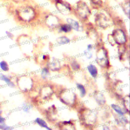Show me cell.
Masks as SVG:
<instances>
[{
  "instance_id": "6da1fadb",
  "label": "cell",
  "mask_w": 130,
  "mask_h": 130,
  "mask_svg": "<svg viewBox=\"0 0 130 130\" xmlns=\"http://www.w3.org/2000/svg\"><path fill=\"white\" fill-rule=\"evenodd\" d=\"M17 13L19 15V16L21 19L25 21H29L32 19L34 14L33 10L28 7L23 8L21 10L19 11Z\"/></svg>"
},
{
  "instance_id": "7a4b0ae2",
  "label": "cell",
  "mask_w": 130,
  "mask_h": 130,
  "mask_svg": "<svg viewBox=\"0 0 130 130\" xmlns=\"http://www.w3.org/2000/svg\"><path fill=\"white\" fill-rule=\"evenodd\" d=\"M113 37L114 41L118 44H122L126 42L125 35L122 30H115L113 32Z\"/></svg>"
},
{
  "instance_id": "3957f363",
  "label": "cell",
  "mask_w": 130,
  "mask_h": 130,
  "mask_svg": "<svg viewBox=\"0 0 130 130\" xmlns=\"http://www.w3.org/2000/svg\"><path fill=\"white\" fill-rule=\"evenodd\" d=\"M96 59L97 63H98L101 66L106 67L109 64V60L105 50L102 49L99 52L96 56Z\"/></svg>"
},
{
  "instance_id": "277c9868",
  "label": "cell",
  "mask_w": 130,
  "mask_h": 130,
  "mask_svg": "<svg viewBox=\"0 0 130 130\" xmlns=\"http://www.w3.org/2000/svg\"><path fill=\"white\" fill-rule=\"evenodd\" d=\"M0 80L4 81L8 86L11 88L15 87V83L12 81L9 78V77L7 75H4L3 73H0Z\"/></svg>"
},
{
  "instance_id": "5b68a950",
  "label": "cell",
  "mask_w": 130,
  "mask_h": 130,
  "mask_svg": "<svg viewBox=\"0 0 130 130\" xmlns=\"http://www.w3.org/2000/svg\"><path fill=\"white\" fill-rule=\"evenodd\" d=\"M57 8L58 10L61 12V13H67V12L70 11V8L68 6L67 4H66L64 2L62 1H58L57 3Z\"/></svg>"
},
{
  "instance_id": "8992f818",
  "label": "cell",
  "mask_w": 130,
  "mask_h": 130,
  "mask_svg": "<svg viewBox=\"0 0 130 130\" xmlns=\"http://www.w3.org/2000/svg\"><path fill=\"white\" fill-rule=\"evenodd\" d=\"M87 71L88 73L90 74L91 76L93 78H95L98 74V71L96 67L93 64H90L88 66Z\"/></svg>"
},
{
  "instance_id": "52a82bcc",
  "label": "cell",
  "mask_w": 130,
  "mask_h": 130,
  "mask_svg": "<svg viewBox=\"0 0 130 130\" xmlns=\"http://www.w3.org/2000/svg\"><path fill=\"white\" fill-rule=\"evenodd\" d=\"M68 23L70 25L71 28L76 30V31H79L80 29V26L79 24V23L71 18H68L67 19Z\"/></svg>"
},
{
  "instance_id": "ba28073f",
  "label": "cell",
  "mask_w": 130,
  "mask_h": 130,
  "mask_svg": "<svg viewBox=\"0 0 130 130\" xmlns=\"http://www.w3.org/2000/svg\"><path fill=\"white\" fill-rule=\"evenodd\" d=\"M35 121L37 124H38L40 126L42 127L45 128L47 129H49V130L51 129V128L50 127H49V126L48 125L47 123L45 122V121L41 118H39V117L35 119Z\"/></svg>"
},
{
  "instance_id": "9c48e42d",
  "label": "cell",
  "mask_w": 130,
  "mask_h": 130,
  "mask_svg": "<svg viewBox=\"0 0 130 130\" xmlns=\"http://www.w3.org/2000/svg\"><path fill=\"white\" fill-rule=\"evenodd\" d=\"M111 107L112 109L119 116H123L124 114V113L123 112V110L119 106L116 105V104H112L111 105Z\"/></svg>"
},
{
  "instance_id": "30bf717a",
  "label": "cell",
  "mask_w": 130,
  "mask_h": 130,
  "mask_svg": "<svg viewBox=\"0 0 130 130\" xmlns=\"http://www.w3.org/2000/svg\"><path fill=\"white\" fill-rule=\"evenodd\" d=\"M76 87L80 92V96L81 98L84 97L86 95V91L84 85L80 83H77L76 84Z\"/></svg>"
},
{
  "instance_id": "8fae6325",
  "label": "cell",
  "mask_w": 130,
  "mask_h": 130,
  "mask_svg": "<svg viewBox=\"0 0 130 130\" xmlns=\"http://www.w3.org/2000/svg\"><path fill=\"white\" fill-rule=\"evenodd\" d=\"M49 68L52 71H56L57 69H59L60 66L59 62L57 60H54L53 59L49 64Z\"/></svg>"
},
{
  "instance_id": "7c38bea8",
  "label": "cell",
  "mask_w": 130,
  "mask_h": 130,
  "mask_svg": "<svg viewBox=\"0 0 130 130\" xmlns=\"http://www.w3.org/2000/svg\"><path fill=\"white\" fill-rule=\"evenodd\" d=\"M58 43L60 45H63L70 42V39L66 36H61L57 39Z\"/></svg>"
},
{
  "instance_id": "4fadbf2b",
  "label": "cell",
  "mask_w": 130,
  "mask_h": 130,
  "mask_svg": "<svg viewBox=\"0 0 130 130\" xmlns=\"http://www.w3.org/2000/svg\"><path fill=\"white\" fill-rule=\"evenodd\" d=\"M60 30L62 32H65V33H67L68 32H70L72 28L70 26V25L68 23V24H62L59 28Z\"/></svg>"
},
{
  "instance_id": "5bb4252c",
  "label": "cell",
  "mask_w": 130,
  "mask_h": 130,
  "mask_svg": "<svg viewBox=\"0 0 130 130\" xmlns=\"http://www.w3.org/2000/svg\"><path fill=\"white\" fill-rule=\"evenodd\" d=\"M50 75V72L49 69L47 68H44L42 69L41 72V76L42 78L46 79L48 78Z\"/></svg>"
},
{
  "instance_id": "9a60e30c",
  "label": "cell",
  "mask_w": 130,
  "mask_h": 130,
  "mask_svg": "<svg viewBox=\"0 0 130 130\" xmlns=\"http://www.w3.org/2000/svg\"><path fill=\"white\" fill-rule=\"evenodd\" d=\"M0 69L4 72H7L9 70V65L5 60H2L0 61Z\"/></svg>"
},
{
  "instance_id": "2e32d148",
  "label": "cell",
  "mask_w": 130,
  "mask_h": 130,
  "mask_svg": "<svg viewBox=\"0 0 130 130\" xmlns=\"http://www.w3.org/2000/svg\"><path fill=\"white\" fill-rule=\"evenodd\" d=\"M32 107L30 104H28L26 103H23L22 104V109L24 112L28 113Z\"/></svg>"
},
{
  "instance_id": "e0dca14e",
  "label": "cell",
  "mask_w": 130,
  "mask_h": 130,
  "mask_svg": "<svg viewBox=\"0 0 130 130\" xmlns=\"http://www.w3.org/2000/svg\"><path fill=\"white\" fill-rule=\"evenodd\" d=\"M13 129V127L10 126H8L5 123L0 124V129H3V130H9Z\"/></svg>"
},
{
  "instance_id": "ac0fdd59",
  "label": "cell",
  "mask_w": 130,
  "mask_h": 130,
  "mask_svg": "<svg viewBox=\"0 0 130 130\" xmlns=\"http://www.w3.org/2000/svg\"><path fill=\"white\" fill-rule=\"evenodd\" d=\"M84 55L86 56V57L88 59H90L92 57V54L90 52V51L86 50L84 51Z\"/></svg>"
},
{
  "instance_id": "d6986e66",
  "label": "cell",
  "mask_w": 130,
  "mask_h": 130,
  "mask_svg": "<svg viewBox=\"0 0 130 130\" xmlns=\"http://www.w3.org/2000/svg\"><path fill=\"white\" fill-rule=\"evenodd\" d=\"M71 66L74 70H78L79 68V64L76 61H73Z\"/></svg>"
},
{
  "instance_id": "ffe728a7",
  "label": "cell",
  "mask_w": 130,
  "mask_h": 130,
  "mask_svg": "<svg viewBox=\"0 0 130 130\" xmlns=\"http://www.w3.org/2000/svg\"><path fill=\"white\" fill-rule=\"evenodd\" d=\"M6 34L7 36V37L10 39H12L13 38V35L11 32H10L9 31H6Z\"/></svg>"
},
{
  "instance_id": "44dd1931",
  "label": "cell",
  "mask_w": 130,
  "mask_h": 130,
  "mask_svg": "<svg viewBox=\"0 0 130 130\" xmlns=\"http://www.w3.org/2000/svg\"><path fill=\"white\" fill-rule=\"evenodd\" d=\"M6 121V119L5 118H4V117L0 115V124H2V123H5Z\"/></svg>"
},
{
  "instance_id": "7402d4cb",
  "label": "cell",
  "mask_w": 130,
  "mask_h": 130,
  "mask_svg": "<svg viewBox=\"0 0 130 130\" xmlns=\"http://www.w3.org/2000/svg\"><path fill=\"white\" fill-rule=\"evenodd\" d=\"M93 47V46L92 44H88L87 46V50L88 51H90L91 50H92Z\"/></svg>"
},
{
  "instance_id": "603a6c76",
  "label": "cell",
  "mask_w": 130,
  "mask_h": 130,
  "mask_svg": "<svg viewBox=\"0 0 130 130\" xmlns=\"http://www.w3.org/2000/svg\"><path fill=\"white\" fill-rule=\"evenodd\" d=\"M0 107H1V105H0Z\"/></svg>"
}]
</instances>
